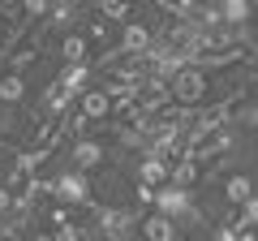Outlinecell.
I'll list each match as a JSON object with an SVG mask.
<instances>
[{"label": "cell", "mask_w": 258, "mask_h": 241, "mask_svg": "<svg viewBox=\"0 0 258 241\" xmlns=\"http://www.w3.org/2000/svg\"><path fill=\"white\" fill-rule=\"evenodd\" d=\"M138 237H147V241H176V237H185V228L168 211L147 207V211H138Z\"/></svg>", "instance_id": "cell-1"}, {"label": "cell", "mask_w": 258, "mask_h": 241, "mask_svg": "<svg viewBox=\"0 0 258 241\" xmlns=\"http://www.w3.org/2000/svg\"><path fill=\"white\" fill-rule=\"evenodd\" d=\"M91 9H103V13H112V18H120V9H125L129 0H86Z\"/></svg>", "instance_id": "cell-2"}]
</instances>
